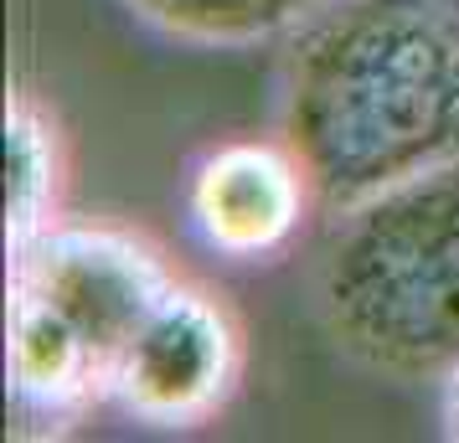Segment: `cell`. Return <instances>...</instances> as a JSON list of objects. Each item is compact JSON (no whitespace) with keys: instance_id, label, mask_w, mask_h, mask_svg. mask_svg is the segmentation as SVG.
I'll return each mask as SVG.
<instances>
[{"instance_id":"7","label":"cell","mask_w":459,"mask_h":443,"mask_svg":"<svg viewBox=\"0 0 459 443\" xmlns=\"http://www.w3.org/2000/svg\"><path fill=\"white\" fill-rule=\"evenodd\" d=\"M166 37L196 47H253L294 31L290 0H125Z\"/></svg>"},{"instance_id":"3","label":"cell","mask_w":459,"mask_h":443,"mask_svg":"<svg viewBox=\"0 0 459 443\" xmlns=\"http://www.w3.org/2000/svg\"><path fill=\"white\" fill-rule=\"evenodd\" d=\"M170 284L176 274L166 258L145 237L108 222H52L11 253V289L67 319L108 361V371H119L125 345Z\"/></svg>"},{"instance_id":"8","label":"cell","mask_w":459,"mask_h":443,"mask_svg":"<svg viewBox=\"0 0 459 443\" xmlns=\"http://www.w3.org/2000/svg\"><path fill=\"white\" fill-rule=\"evenodd\" d=\"M444 433L459 439V366L444 377Z\"/></svg>"},{"instance_id":"2","label":"cell","mask_w":459,"mask_h":443,"mask_svg":"<svg viewBox=\"0 0 459 443\" xmlns=\"http://www.w3.org/2000/svg\"><path fill=\"white\" fill-rule=\"evenodd\" d=\"M320 310L351 361L397 381L459 366V160L341 217Z\"/></svg>"},{"instance_id":"1","label":"cell","mask_w":459,"mask_h":443,"mask_svg":"<svg viewBox=\"0 0 459 443\" xmlns=\"http://www.w3.org/2000/svg\"><path fill=\"white\" fill-rule=\"evenodd\" d=\"M284 145L335 217L459 160L455 0H320L294 26Z\"/></svg>"},{"instance_id":"5","label":"cell","mask_w":459,"mask_h":443,"mask_svg":"<svg viewBox=\"0 0 459 443\" xmlns=\"http://www.w3.org/2000/svg\"><path fill=\"white\" fill-rule=\"evenodd\" d=\"M315 201L310 175L290 145L232 140L212 149L191 175V222L217 253L269 258L279 253Z\"/></svg>"},{"instance_id":"4","label":"cell","mask_w":459,"mask_h":443,"mask_svg":"<svg viewBox=\"0 0 459 443\" xmlns=\"http://www.w3.org/2000/svg\"><path fill=\"white\" fill-rule=\"evenodd\" d=\"M243 377V325L202 284H170L114 371V402L155 428L207 422Z\"/></svg>"},{"instance_id":"6","label":"cell","mask_w":459,"mask_h":443,"mask_svg":"<svg viewBox=\"0 0 459 443\" xmlns=\"http://www.w3.org/2000/svg\"><path fill=\"white\" fill-rule=\"evenodd\" d=\"M63 201V134L31 93L5 108V243L11 253L57 222Z\"/></svg>"},{"instance_id":"9","label":"cell","mask_w":459,"mask_h":443,"mask_svg":"<svg viewBox=\"0 0 459 443\" xmlns=\"http://www.w3.org/2000/svg\"><path fill=\"white\" fill-rule=\"evenodd\" d=\"M315 5H320V0H290V11H294V26L305 21V16H310Z\"/></svg>"}]
</instances>
